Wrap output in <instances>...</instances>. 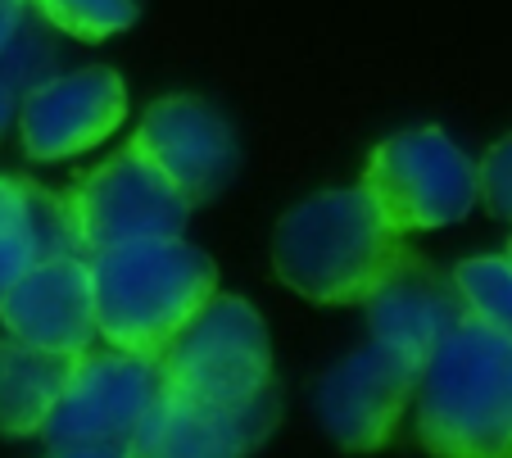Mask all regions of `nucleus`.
I'll return each instance as SVG.
<instances>
[{"label":"nucleus","mask_w":512,"mask_h":458,"mask_svg":"<svg viewBox=\"0 0 512 458\" xmlns=\"http://www.w3.org/2000/svg\"><path fill=\"white\" fill-rule=\"evenodd\" d=\"M404 254V236L377 214L363 186L309 195L286 209L272 232V268L281 286L313 304H368Z\"/></svg>","instance_id":"f257e3e1"},{"label":"nucleus","mask_w":512,"mask_h":458,"mask_svg":"<svg viewBox=\"0 0 512 458\" xmlns=\"http://www.w3.org/2000/svg\"><path fill=\"white\" fill-rule=\"evenodd\" d=\"M96 336L127 354H159L218 295V268L186 236L114 245L87 259Z\"/></svg>","instance_id":"f03ea898"},{"label":"nucleus","mask_w":512,"mask_h":458,"mask_svg":"<svg viewBox=\"0 0 512 458\" xmlns=\"http://www.w3.org/2000/svg\"><path fill=\"white\" fill-rule=\"evenodd\" d=\"M417 440L435 458H512V341L458 322L413 390Z\"/></svg>","instance_id":"7ed1b4c3"},{"label":"nucleus","mask_w":512,"mask_h":458,"mask_svg":"<svg viewBox=\"0 0 512 458\" xmlns=\"http://www.w3.org/2000/svg\"><path fill=\"white\" fill-rule=\"evenodd\" d=\"M164 390L209 409H241L272 390V341L259 309L241 295H213L159 354Z\"/></svg>","instance_id":"20e7f679"},{"label":"nucleus","mask_w":512,"mask_h":458,"mask_svg":"<svg viewBox=\"0 0 512 458\" xmlns=\"http://www.w3.org/2000/svg\"><path fill=\"white\" fill-rule=\"evenodd\" d=\"M358 186L399 236L435 232L472 214L476 159L440 127H408L372 150Z\"/></svg>","instance_id":"39448f33"},{"label":"nucleus","mask_w":512,"mask_h":458,"mask_svg":"<svg viewBox=\"0 0 512 458\" xmlns=\"http://www.w3.org/2000/svg\"><path fill=\"white\" fill-rule=\"evenodd\" d=\"M64 195L87 259L100 250H114V245L150 241V236H182L186 218H191V205L132 146L87 168Z\"/></svg>","instance_id":"423d86ee"},{"label":"nucleus","mask_w":512,"mask_h":458,"mask_svg":"<svg viewBox=\"0 0 512 458\" xmlns=\"http://www.w3.org/2000/svg\"><path fill=\"white\" fill-rule=\"evenodd\" d=\"M422 372L395 350L368 341L331 363L313 386L318 427L349 454H377L395 440Z\"/></svg>","instance_id":"0eeeda50"},{"label":"nucleus","mask_w":512,"mask_h":458,"mask_svg":"<svg viewBox=\"0 0 512 458\" xmlns=\"http://www.w3.org/2000/svg\"><path fill=\"white\" fill-rule=\"evenodd\" d=\"M132 150L145 164H155L191 209L213 200L241 168V141H236V127L227 123V114L204 96H186V91L159 96L145 109Z\"/></svg>","instance_id":"6e6552de"},{"label":"nucleus","mask_w":512,"mask_h":458,"mask_svg":"<svg viewBox=\"0 0 512 458\" xmlns=\"http://www.w3.org/2000/svg\"><path fill=\"white\" fill-rule=\"evenodd\" d=\"M127 118V87L109 64L50 73L19 100V141L37 164H64L105 146Z\"/></svg>","instance_id":"1a4fd4ad"},{"label":"nucleus","mask_w":512,"mask_h":458,"mask_svg":"<svg viewBox=\"0 0 512 458\" xmlns=\"http://www.w3.org/2000/svg\"><path fill=\"white\" fill-rule=\"evenodd\" d=\"M164 377L159 359L127 350H87L73 359V372L64 381L55 413H50L41 436L55 440H118L127 445L150 404L159 400Z\"/></svg>","instance_id":"9d476101"},{"label":"nucleus","mask_w":512,"mask_h":458,"mask_svg":"<svg viewBox=\"0 0 512 458\" xmlns=\"http://www.w3.org/2000/svg\"><path fill=\"white\" fill-rule=\"evenodd\" d=\"M0 327L23 345L50 354H78L96 341V300H91V268L82 254H55L23 268L0 291Z\"/></svg>","instance_id":"9b49d317"},{"label":"nucleus","mask_w":512,"mask_h":458,"mask_svg":"<svg viewBox=\"0 0 512 458\" xmlns=\"http://www.w3.org/2000/svg\"><path fill=\"white\" fill-rule=\"evenodd\" d=\"M277 418V386L241 409H209L159 390V400L127 440V458H250L272 436Z\"/></svg>","instance_id":"f8f14e48"},{"label":"nucleus","mask_w":512,"mask_h":458,"mask_svg":"<svg viewBox=\"0 0 512 458\" xmlns=\"http://www.w3.org/2000/svg\"><path fill=\"white\" fill-rule=\"evenodd\" d=\"M363 309H368V341L395 350L399 359L413 363L417 372L426 368L435 345L463 322V304H458V295H454V282L440 277L426 259H417L413 250H408L404 264L368 295Z\"/></svg>","instance_id":"ddd939ff"},{"label":"nucleus","mask_w":512,"mask_h":458,"mask_svg":"<svg viewBox=\"0 0 512 458\" xmlns=\"http://www.w3.org/2000/svg\"><path fill=\"white\" fill-rule=\"evenodd\" d=\"M82 254L68 195L0 173V291L37 259ZM87 259V254H82Z\"/></svg>","instance_id":"4468645a"},{"label":"nucleus","mask_w":512,"mask_h":458,"mask_svg":"<svg viewBox=\"0 0 512 458\" xmlns=\"http://www.w3.org/2000/svg\"><path fill=\"white\" fill-rule=\"evenodd\" d=\"M68 372H73L68 354H50L14 336H0V436H41L64 395Z\"/></svg>","instance_id":"2eb2a0df"},{"label":"nucleus","mask_w":512,"mask_h":458,"mask_svg":"<svg viewBox=\"0 0 512 458\" xmlns=\"http://www.w3.org/2000/svg\"><path fill=\"white\" fill-rule=\"evenodd\" d=\"M454 295L463 304V318L485 327V332L512 341V259L508 254H481L463 259L449 273Z\"/></svg>","instance_id":"dca6fc26"},{"label":"nucleus","mask_w":512,"mask_h":458,"mask_svg":"<svg viewBox=\"0 0 512 458\" xmlns=\"http://www.w3.org/2000/svg\"><path fill=\"white\" fill-rule=\"evenodd\" d=\"M50 73H55V41L41 32L37 14H28L19 41L10 46V55L0 59V137H5V127L14 123L19 100L28 96V87H37Z\"/></svg>","instance_id":"f3484780"},{"label":"nucleus","mask_w":512,"mask_h":458,"mask_svg":"<svg viewBox=\"0 0 512 458\" xmlns=\"http://www.w3.org/2000/svg\"><path fill=\"white\" fill-rule=\"evenodd\" d=\"M28 10L78 41H109L136 23V0H28Z\"/></svg>","instance_id":"a211bd4d"},{"label":"nucleus","mask_w":512,"mask_h":458,"mask_svg":"<svg viewBox=\"0 0 512 458\" xmlns=\"http://www.w3.org/2000/svg\"><path fill=\"white\" fill-rule=\"evenodd\" d=\"M476 200L490 209L494 218L512 223V137L494 141L485 159L476 164Z\"/></svg>","instance_id":"6ab92c4d"},{"label":"nucleus","mask_w":512,"mask_h":458,"mask_svg":"<svg viewBox=\"0 0 512 458\" xmlns=\"http://www.w3.org/2000/svg\"><path fill=\"white\" fill-rule=\"evenodd\" d=\"M46 458H127V445H118V440H55Z\"/></svg>","instance_id":"aec40b11"},{"label":"nucleus","mask_w":512,"mask_h":458,"mask_svg":"<svg viewBox=\"0 0 512 458\" xmlns=\"http://www.w3.org/2000/svg\"><path fill=\"white\" fill-rule=\"evenodd\" d=\"M23 23H28V0H0V59L19 41Z\"/></svg>","instance_id":"412c9836"}]
</instances>
